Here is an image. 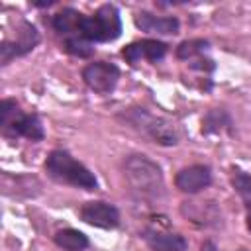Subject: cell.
I'll return each instance as SVG.
<instances>
[{"label":"cell","instance_id":"1","mask_svg":"<svg viewBox=\"0 0 251 251\" xmlns=\"http://www.w3.org/2000/svg\"><path fill=\"white\" fill-rule=\"evenodd\" d=\"M124 176L129 190L145 202H159L165 196L161 167L147 155H129L124 161Z\"/></svg>","mask_w":251,"mask_h":251},{"label":"cell","instance_id":"2","mask_svg":"<svg viewBox=\"0 0 251 251\" xmlns=\"http://www.w3.org/2000/svg\"><path fill=\"white\" fill-rule=\"evenodd\" d=\"M45 171L53 180L65 182V184H71L76 188L96 190V186H98L96 176L82 163H78L75 157H71V153H67L63 149H55L49 153V157L45 161Z\"/></svg>","mask_w":251,"mask_h":251},{"label":"cell","instance_id":"3","mask_svg":"<svg viewBox=\"0 0 251 251\" xmlns=\"http://www.w3.org/2000/svg\"><path fill=\"white\" fill-rule=\"evenodd\" d=\"M122 33L120 12L114 4L100 6L92 16H84L82 37L88 41H114Z\"/></svg>","mask_w":251,"mask_h":251},{"label":"cell","instance_id":"4","mask_svg":"<svg viewBox=\"0 0 251 251\" xmlns=\"http://www.w3.org/2000/svg\"><path fill=\"white\" fill-rule=\"evenodd\" d=\"M126 122H129L133 127L143 131L147 137H151L159 145H176L178 143V133L175 124H171L165 118L151 116L143 108H131L124 114Z\"/></svg>","mask_w":251,"mask_h":251},{"label":"cell","instance_id":"5","mask_svg":"<svg viewBox=\"0 0 251 251\" xmlns=\"http://www.w3.org/2000/svg\"><path fill=\"white\" fill-rule=\"evenodd\" d=\"M120 78V71L116 65L106 63V61H98V63H90L84 67L82 71V80L86 82V86L94 92H110L114 90L116 82Z\"/></svg>","mask_w":251,"mask_h":251},{"label":"cell","instance_id":"6","mask_svg":"<svg viewBox=\"0 0 251 251\" xmlns=\"http://www.w3.org/2000/svg\"><path fill=\"white\" fill-rule=\"evenodd\" d=\"M37 43H39V33L35 29V25L27 24V22L20 24L16 41H4L0 45V61H2V65H8L14 57H22V55L29 53Z\"/></svg>","mask_w":251,"mask_h":251},{"label":"cell","instance_id":"7","mask_svg":"<svg viewBox=\"0 0 251 251\" xmlns=\"http://www.w3.org/2000/svg\"><path fill=\"white\" fill-rule=\"evenodd\" d=\"M80 220L94 226V227H104V229H112L120 224V212L116 206L96 200V202H86L80 208Z\"/></svg>","mask_w":251,"mask_h":251},{"label":"cell","instance_id":"8","mask_svg":"<svg viewBox=\"0 0 251 251\" xmlns=\"http://www.w3.org/2000/svg\"><path fill=\"white\" fill-rule=\"evenodd\" d=\"M212 182V173L206 165H190L184 167L176 173L175 176V184L180 192L186 194H196L200 190H204L206 186H210Z\"/></svg>","mask_w":251,"mask_h":251},{"label":"cell","instance_id":"9","mask_svg":"<svg viewBox=\"0 0 251 251\" xmlns=\"http://www.w3.org/2000/svg\"><path fill=\"white\" fill-rule=\"evenodd\" d=\"M135 25L147 33H161V35H175L178 33L180 22L173 16H155L151 12H137Z\"/></svg>","mask_w":251,"mask_h":251},{"label":"cell","instance_id":"10","mask_svg":"<svg viewBox=\"0 0 251 251\" xmlns=\"http://www.w3.org/2000/svg\"><path fill=\"white\" fill-rule=\"evenodd\" d=\"M122 55L127 63H137L139 59L159 61L167 55V45L163 41H157V39H141V41L129 43L122 51Z\"/></svg>","mask_w":251,"mask_h":251},{"label":"cell","instance_id":"11","mask_svg":"<svg viewBox=\"0 0 251 251\" xmlns=\"http://www.w3.org/2000/svg\"><path fill=\"white\" fill-rule=\"evenodd\" d=\"M2 131L8 137H27L31 141H41L43 135H45L41 120L35 114H22L14 124H10Z\"/></svg>","mask_w":251,"mask_h":251},{"label":"cell","instance_id":"12","mask_svg":"<svg viewBox=\"0 0 251 251\" xmlns=\"http://www.w3.org/2000/svg\"><path fill=\"white\" fill-rule=\"evenodd\" d=\"M82 22H84V16L75 8H63L53 16V27L65 39L82 37Z\"/></svg>","mask_w":251,"mask_h":251},{"label":"cell","instance_id":"13","mask_svg":"<svg viewBox=\"0 0 251 251\" xmlns=\"http://www.w3.org/2000/svg\"><path fill=\"white\" fill-rule=\"evenodd\" d=\"M143 239L153 251H186V239L178 233H167V231H159V229H145Z\"/></svg>","mask_w":251,"mask_h":251},{"label":"cell","instance_id":"14","mask_svg":"<svg viewBox=\"0 0 251 251\" xmlns=\"http://www.w3.org/2000/svg\"><path fill=\"white\" fill-rule=\"evenodd\" d=\"M53 241L65 249V251H84L88 247V237L78 231V229H73V227H67V229H59L53 237Z\"/></svg>","mask_w":251,"mask_h":251},{"label":"cell","instance_id":"15","mask_svg":"<svg viewBox=\"0 0 251 251\" xmlns=\"http://www.w3.org/2000/svg\"><path fill=\"white\" fill-rule=\"evenodd\" d=\"M206 49H208L206 39H188L176 47V57L178 59H192V57H198L200 53H204Z\"/></svg>","mask_w":251,"mask_h":251},{"label":"cell","instance_id":"16","mask_svg":"<svg viewBox=\"0 0 251 251\" xmlns=\"http://www.w3.org/2000/svg\"><path fill=\"white\" fill-rule=\"evenodd\" d=\"M224 126H229V118L224 110H210L208 116L202 120V131L204 133L220 131Z\"/></svg>","mask_w":251,"mask_h":251},{"label":"cell","instance_id":"17","mask_svg":"<svg viewBox=\"0 0 251 251\" xmlns=\"http://www.w3.org/2000/svg\"><path fill=\"white\" fill-rule=\"evenodd\" d=\"M65 49L75 55V57H90L94 53V45L92 41L84 39V37H71V39H65Z\"/></svg>","mask_w":251,"mask_h":251},{"label":"cell","instance_id":"18","mask_svg":"<svg viewBox=\"0 0 251 251\" xmlns=\"http://www.w3.org/2000/svg\"><path fill=\"white\" fill-rule=\"evenodd\" d=\"M20 116H22V112H20L16 100L6 98L0 102V126H2V129H6L10 124H14Z\"/></svg>","mask_w":251,"mask_h":251},{"label":"cell","instance_id":"19","mask_svg":"<svg viewBox=\"0 0 251 251\" xmlns=\"http://www.w3.org/2000/svg\"><path fill=\"white\" fill-rule=\"evenodd\" d=\"M231 184L237 190V194L247 202V208L251 206V176L243 171H235L231 176Z\"/></svg>","mask_w":251,"mask_h":251},{"label":"cell","instance_id":"20","mask_svg":"<svg viewBox=\"0 0 251 251\" xmlns=\"http://www.w3.org/2000/svg\"><path fill=\"white\" fill-rule=\"evenodd\" d=\"M200 251H218V247H216L212 241H204V243L200 245Z\"/></svg>","mask_w":251,"mask_h":251},{"label":"cell","instance_id":"21","mask_svg":"<svg viewBox=\"0 0 251 251\" xmlns=\"http://www.w3.org/2000/svg\"><path fill=\"white\" fill-rule=\"evenodd\" d=\"M247 229L251 231V206L247 208Z\"/></svg>","mask_w":251,"mask_h":251}]
</instances>
